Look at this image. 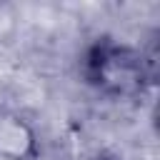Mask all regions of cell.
<instances>
[{"label": "cell", "mask_w": 160, "mask_h": 160, "mask_svg": "<svg viewBox=\"0 0 160 160\" xmlns=\"http://www.w3.org/2000/svg\"><path fill=\"white\" fill-rule=\"evenodd\" d=\"M38 135L32 125L15 115L0 110V160H35Z\"/></svg>", "instance_id": "2"}, {"label": "cell", "mask_w": 160, "mask_h": 160, "mask_svg": "<svg viewBox=\"0 0 160 160\" xmlns=\"http://www.w3.org/2000/svg\"><path fill=\"white\" fill-rule=\"evenodd\" d=\"M150 65L152 60L138 48L100 38L85 50L80 72L90 88L108 98H138L155 78Z\"/></svg>", "instance_id": "1"}]
</instances>
